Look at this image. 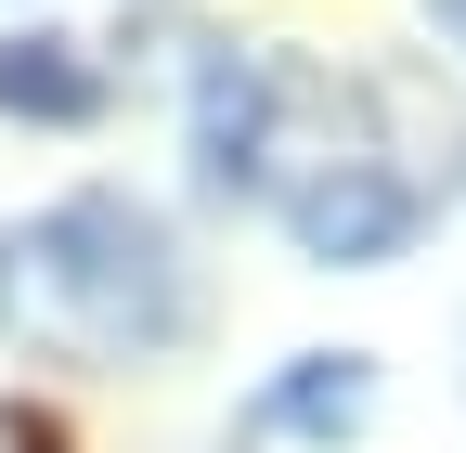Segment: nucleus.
Instances as JSON below:
<instances>
[{"label": "nucleus", "mask_w": 466, "mask_h": 453, "mask_svg": "<svg viewBox=\"0 0 466 453\" xmlns=\"http://www.w3.org/2000/svg\"><path fill=\"white\" fill-rule=\"evenodd\" d=\"M0 324L66 363H143L182 337V247L143 195H66L0 247Z\"/></svg>", "instance_id": "nucleus-1"}, {"label": "nucleus", "mask_w": 466, "mask_h": 453, "mask_svg": "<svg viewBox=\"0 0 466 453\" xmlns=\"http://www.w3.org/2000/svg\"><path fill=\"white\" fill-rule=\"evenodd\" d=\"M259 143H272V78L208 52V78H195V182L208 195H259Z\"/></svg>", "instance_id": "nucleus-3"}, {"label": "nucleus", "mask_w": 466, "mask_h": 453, "mask_svg": "<svg viewBox=\"0 0 466 453\" xmlns=\"http://www.w3.org/2000/svg\"><path fill=\"white\" fill-rule=\"evenodd\" d=\"M0 440H14V453H66V428H52V415H26V402L0 415Z\"/></svg>", "instance_id": "nucleus-6"}, {"label": "nucleus", "mask_w": 466, "mask_h": 453, "mask_svg": "<svg viewBox=\"0 0 466 453\" xmlns=\"http://www.w3.org/2000/svg\"><path fill=\"white\" fill-rule=\"evenodd\" d=\"M0 117H39V130H91V117H104V65H91L78 39H52V26L0 39Z\"/></svg>", "instance_id": "nucleus-4"}, {"label": "nucleus", "mask_w": 466, "mask_h": 453, "mask_svg": "<svg viewBox=\"0 0 466 453\" xmlns=\"http://www.w3.org/2000/svg\"><path fill=\"white\" fill-rule=\"evenodd\" d=\"M299 247L324 259V272H376V259H401L415 247V220H428V195L401 182V168H376V156H337L324 182H299Z\"/></svg>", "instance_id": "nucleus-2"}, {"label": "nucleus", "mask_w": 466, "mask_h": 453, "mask_svg": "<svg viewBox=\"0 0 466 453\" xmlns=\"http://www.w3.org/2000/svg\"><path fill=\"white\" fill-rule=\"evenodd\" d=\"M441 14H453V26H466V0H441Z\"/></svg>", "instance_id": "nucleus-7"}, {"label": "nucleus", "mask_w": 466, "mask_h": 453, "mask_svg": "<svg viewBox=\"0 0 466 453\" xmlns=\"http://www.w3.org/2000/svg\"><path fill=\"white\" fill-rule=\"evenodd\" d=\"M363 415H376V363L363 350H311V363H285L259 388V428L272 440H350Z\"/></svg>", "instance_id": "nucleus-5"}]
</instances>
